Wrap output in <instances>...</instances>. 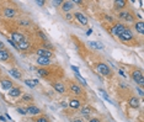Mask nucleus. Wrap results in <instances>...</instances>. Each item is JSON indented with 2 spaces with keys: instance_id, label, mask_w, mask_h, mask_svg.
<instances>
[{
  "instance_id": "nucleus-34",
  "label": "nucleus",
  "mask_w": 144,
  "mask_h": 122,
  "mask_svg": "<svg viewBox=\"0 0 144 122\" xmlns=\"http://www.w3.org/2000/svg\"><path fill=\"white\" fill-rule=\"evenodd\" d=\"M36 122H48V119L47 117H40V119H37Z\"/></svg>"
},
{
  "instance_id": "nucleus-24",
  "label": "nucleus",
  "mask_w": 144,
  "mask_h": 122,
  "mask_svg": "<svg viewBox=\"0 0 144 122\" xmlns=\"http://www.w3.org/2000/svg\"><path fill=\"white\" fill-rule=\"evenodd\" d=\"M25 84H26L27 86H30V88H35V86L38 84V80H37V79H33V80L26 79V80H25Z\"/></svg>"
},
{
  "instance_id": "nucleus-17",
  "label": "nucleus",
  "mask_w": 144,
  "mask_h": 122,
  "mask_svg": "<svg viewBox=\"0 0 144 122\" xmlns=\"http://www.w3.org/2000/svg\"><path fill=\"white\" fill-rule=\"evenodd\" d=\"M139 100H138L136 96H133V97H131L129 99V106L131 107H133V109H137V107H139Z\"/></svg>"
},
{
  "instance_id": "nucleus-8",
  "label": "nucleus",
  "mask_w": 144,
  "mask_h": 122,
  "mask_svg": "<svg viewBox=\"0 0 144 122\" xmlns=\"http://www.w3.org/2000/svg\"><path fill=\"white\" fill-rule=\"evenodd\" d=\"M74 17L78 20V21L81 24V25H87V19H86V16L84 14H81V12H75L74 14Z\"/></svg>"
},
{
  "instance_id": "nucleus-12",
  "label": "nucleus",
  "mask_w": 144,
  "mask_h": 122,
  "mask_svg": "<svg viewBox=\"0 0 144 122\" xmlns=\"http://www.w3.org/2000/svg\"><path fill=\"white\" fill-rule=\"evenodd\" d=\"M53 88H54V90H55L57 93H59V94H64L65 93V86H64L63 83H54Z\"/></svg>"
},
{
  "instance_id": "nucleus-32",
  "label": "nucleus",
  "mask_w": 144,
  "mask_h": 122,
  "mask_svg": "<svg viewBox=\"0 0 144 122\" xmlns=\"http://www.w3.org/2000/svg\"><path fill=\"white\" fill-rule=\"evenodd\" d=\"M22 100H24V101H32V96H30V95H25V96L22 97Z\"/></svg>"
},
{
  "instance_id": "nucleus-45",
  "label": "nucleus",
  "mask_w": 144,
  "mask_h": 122,
  "mask_svg": "<svg viewBox=\"0 0 144 122\" xmlns=\"http://www.w3.org/2000/svg\"><path fill=\"white\" fill-rule=\"evenodd\" d=\"M119 74H121V75H122V76H124V75H126V74L123 73V70H119Z\"/></svg>"
},
{
  "instance_id": "nucleus-22",
  "label": "nucleus",
  "mask_w": 144,
  "mask_h": 122,
  "mask_svg": "<svg viewBox=\"0 0 144 122\" xmlns=\"http://www.w3.org/2000/svg\"><path fill=\"white\" fill-rule=\"evenodd\" d=\"M9 74H10L11 76L16 78V79H21V73L18 72L17 69H10V70H9Z\"/></svg>"
},
{
  "instance_id": "nucleus-3",
  "label": "nucleus",
  "mask_w": 144,
  "mask_h": 122,
  "mask_svg": "<svg viewBox=\"0 0 144 122\" xmlns=\"http://www.w3.org/2000/svg\"><path fill=\"white\" fill-rule=\"evenodd\" d=\"M127 27L124 25H122V24H116V25H113V27H112L111 30V33L113 35V36H117L119 37L121 35H122V32L126 30Z\"/></svg>"
},
{
  "instance_id": "nucleus-44",
  "label": "nucleus",
  "mask_w": 144,
  "mask_h": 122,
  "mask_svg": "<svg viewBox=\"0 0 144 122\" xmlns=\"http://www.w3.org/2000/svg\"><path fill=\"white\" fill-rule=\"evenodd\" d=\"M0 49H4V44H3V42L0 41Z\"/></svg>"
},
{
  "instance_id": "nucleus-16",
  "label": "nucleus",
  "mask_w": 144,
  "mask_h": 122,
  "mask_svg": "<svg viewBox=\"0 0 144 122\" xmlns=\"http://www.w3.org/2000/svg\"><path fill=\"white\" fill-rule=\"evenodd\" d=\"M73 3L72 1H63V5H62V9H63V11L64 12H68L70 9H73Z\"/></svg>"
},
{
  "instance_id": "nucleus-46",
  "label": "nucleus",
  "mask_w": 144,
  "mask_h": 122,
  "mask_svg": "<svg viewBox=\"0 0 144 122\" xmlns=\"http://www.w3.org/2000/svg\"><path fill=\"white\" fill-rule=\"evenodd\" d=\"M74 122H83V121H81V120H75Z\"/></svg>"
},
{
  "instance_id": "nucleus-37",
  "label": "nucleus",
  "mask_w": 144,
  "mask_h": 122,
  "mask_svg": "<svg viewBox=\"0 0 144 122\" xmlns=\"http://www.w3.org/2000/svg\"><path fill=\"white\" fill-rule=\"evenodd\" d=\"M7 42L10 43V44H12V46L15 47V48H17V44H16V43H15V42H14V41H12V40H7Z\"/></svg>"
},
{
  "instance_id": "nucleus-15",
  "label": "nucleus",
  "mask_w": 144,
  "mask_h": 122,
  "mask_svg": "<svg viewBox=\"0 0 144 122\" xmlns=\"http://www.w3.org/2000/svg\"><path fill=\"white\" fill-rule=\"evenodd\" d=\"M20 94H21V89H20V88H12V89L9 90V95L12 97L20 96Z\"/></svg>"
},
{
  "instance_id": "nucleus-23",
  "label": "nucleus",
  "mask_w": 144,
  "mask_h": 122,
  "mask_svg": "<svg viewBox=\"0 0 144 122\" xmlns=\"http://www.w3.org/2000/svg\"><path fill=\"white\" fill-rule=\"evenodd\" d=\"M126 5H127V1H124V0L115 1V7L116 9H123V7H126Z\"/></svg>"
},
{
  "instance_id": "nucleus-43",
  "label": "nucleus",
  "mask_w": 144,
  "mask_h": 122,
  "mask_svg": "<svg viewBox=\"0 0 144 122\" xmlns=\"http://www.w3.org/2000/svg\"><path fill=\"white\" fill-rule=\"evenodd\" d=\"M65 17L68 19V20H70V19H72V14H67V16H65Z\"/></svg>"
},
{
  "instance_id": "nucleus-14",
  "label": "nucleus",
  "mask_w": 144,
  "mask_h": 122,
  "mask_svg": "<svg viewBox=\"0 0 144 122\" xmlns=\"http://www.w3.org/2000/svg\"><path fill=\"white\" fill-rule=\"evenodd\" d=\"M4 16H6V17H14L15 15H16V10L14 9H10V7H6V9H4Z\"/></svg>"
},
{
  "instance_id": "nucleus-6",
  "label": "nucleus",
  "mask_w": 144,
  "mask_h": 122,
  "mask_svg": "<svg viewBox=\"0 0 144 122\" xmlns=\"http://www.w3.org/2000/svg\"><path fill=\"white\" fill-rule=\"evenodd\" d=\"M11 40L14 41L16 44H18L20 42L25 41V35H22L20 32H12L11 33Z\"/></svg>"
},
{
  "instance_id": "nucleus-26",
  "label": "nucleus",
  "mask_w": 144,
  "mask_h": 122,
  "mask_svg": "<svg viewBox=\"0 0 144 122\" xmlns=\"http://www.w3.org/2000/svg\"><path fill=\"white\" fill-rule=\"evenodd\" d=\"M37 73H38L41 76H47L48 74H49V73H48V70H46V69H43V68L37 69Z\"/></svg>"
},
{
  "instance_id": "nucleus-27",
  "label": "nucleus",
  "mask_w": 144,
  "mask_h": 122,
  "mask_svg": "<svg viewBox=\"0 0 144 122\" xmlns=\"http://www.w3.org/2000/svg\"><path fill=\"white\" fill-rule=\"evenodd\" d=\"M76 78H78V79H79V80H80V82L83 83V85H87V83H86V80L84 79V78H83V76H81V75H80L79 73H76Z\"/></svg>"
},
{
  "instance_id": "nucleus-42",
  "label": "nucleus",
  "mask_w": 144,
  "mask_h": 122,
  "mask_svg": "<svg viewBox=\"0 0 144 122\" xmlns=\"http://www.w3.org/2000/svg\"><path fill=\"white\" fill-rule=\"evenodd\" d=\"M89 122H100V120H97V119H92V120H90Z\"/></svg>"
},
{
  "instance_id": "nucleus-9",
  "label": "nucleus",
  "mask_w": 144,
  "mask_h": 122,
  "mask_svg": "<svg viewBox=\"0 0 144 122\" xmlns=\"http://www.w3.org/2000/svg\"><path fill=\"white\" fill-rule=\"evenodd\" d=\"M70 91L73 94H76V95H81L83 94V90L76 83H70Z\"/></svg>"
},
{
  "instance_id": "nucleus-39",
  "label": "nucleus",
  "mask_w": 144,
  "mask_h": 122,
  "mask_svg": "<svg viewBox=\"0 0 144 122\" xmlns=\"http://www.w3.org/2000/svg\"><path fill=\"white\" fill-rule=\"evenodd\" d=\"M53 4L55 5V6H57V5H59V4H63V1H61V0H57V1H55V0H54Z\"/></svg>"
},
{
  "instance_id": "nucleus-2",
  "label": "nucleus",
  "mask_w": 144,
  "mask_h": 122,
  "mask_svg": "<svg viewBox=\"0 0 144 122\" xmlns=\"http://www.w3.org/2000/svg\"><path fill=\"white\" fill-rule=\"evenodd\" d=\"M97 72L104 76H110L111 75V69L106 63H99L97 64Z\"/></svg>"
},
{
  "instance_id": "nucleus-5",
  "label": "nucleus",
  "mask_w": 144,
  "mask_h": 122,
  "mask_svg": "<svg viewBox=\"0 0 144 122\" xmlns=\"http://www.w3.org/2000/svg\"><path fill=\"white\" fill-rule=\"evenodd\" d=\"M118 17L121 19V20H126V21H133L134 17L133 15H132V12L131 11H121L118 15Z\"/></svg>"
},
{
  "instance_id": "nucleus-13",
  "label": "nucleus",
  "mask_w": 144,
  "mask_h": 122,
  "mask_svg": "<svg viewBox=\"0 0 144 122\" xmlns=\"http://www.w3.org/2000/svg\"><path fill=\"white\" fill-rule=\"evenodd\" d=\"M37 64L42 65V67H47V65L50 64V59H49V58L38 57V58H37Z\"/></svg>"
},
{
  "instance_id": "nucleus-21",
  "label": "nucleus",
  "mask_w": 144,
  "mask_h": 122,
  "mask_svg": "<svg viewBox=\"0 0 144 122\" xmlns=\"http://www.w3.org/2000/svg\"><path fill=\"white\" fill-rule=\"evenodd\" d=\"M69 106L72 109H79L80 107V101L76 100V99H72V100L69 101Z\"/></svg>"
},
{
  "instance_id": "nucleus-11",
  "label": "nucleus",
  "mask_w": 144,
  "mask_h": 122,
  "mask_svg": "<svg viewBox=\"0 0 144 122\" xmlns=\"http://www.w3.org/2000/svg\"><path fill=\"white\" fill-rule=\"evenodd\" d=\"M0 84H1V88H3L4 90L12 89V82H11V80H9V79H1Z\"/></svg>"
},
{
  "instance_id": "nucleus-25",
  "label": "nucleus",
  "mask_w": 144,
  "mask_h": 122,
  "mask_svg": "<svg viewBox=\"0 0 144 122\" xmlns=\"http://www.w3.org/2000/svg\"><path fill=\"white\" fill-rule=\"evenodd\" d=\"M89 44H90L91 47H94V48H97V49H102L104 48V44L101 42H95V41H91V42H89Z\"/></svg>"
},
{
  "instance_id": "nucleus-33",
  "label": "nucleus",
  "mask_w": 144,
  "mask_h": 122,
  "mask_svg": "<svg viewBox=\"0 0 144 122\" xmlns=\"http://www.w3.org/2000/svg\"><path fill=\"white\" fill-rule=\"evenodd\" d=\"M17 112L18 114H21V115H26V110L22 107H17Z\"/></svg>"
},
{
  "instance_id": "nucleus-35",
  "label": "nucleus",
  "mask_w": 144,
  "mask_h": 122,
  "mask_svg": "<svg viewBox=\"0 0 144 122\" xmlns=\"http://www.w3.org/2000/svg\"><path fill=\"white\" fill-rule=\"evenodd\" d=\"M137 91H138V94H139V96H143V95H144L143 90H142V88H139V86L137 88Z\"/></svg>"
},
{
  "instance_id": "nucleus-41",
  "label": "nucleus",
  "mask_w": 144,
  "mask_h": 122,
  "mask_svg": "<svg viewBox=\"0 0 144 122\" xmlns=\"http://www.w3.org/2000/svg\"><path fill=\"white\" fill-rule=\"evenodd\" d=\"M72 69L74 70V72H76V73H79V69L76 68V67H72Z\"/></svg>"
},
{
  "instance_id": "nucleus-19",
  "label": "nucleus",
  "mask_w": 144,
  "mask_h": 122,
  "mask_svg": "<svg viewBox=\"0 0 144 122\" xmlns=\"http://www.w3.org/2000/svg\"><path fill=\"white\" fill-rule=\"evenodd\" d=\"M10 58V53L5 49H0V61H7Z\"/></svg>"
},
{
  "instance_id": "nucleus-7",
  "label": "nucleus",
  "mask_w": 144,
  "mask_h": 122,
  "mask_svg": "<svg viewBox=\"0 0 144 122\" xmlns=\"http://www.w3.org/2000/svg\"><path fill=\"white\" fill-rule=\"evenodd\" d=\"M25 110H26V115H38V114L41 112L40 109L36 107V106H33V105H30V106H27Z\"/></svg>"
},
{
  "instance_id": "nucleus-28",
  "label": "nucleus",
  "mask_w": 144,
  "mask_h": 122,
  "mask_svg": "<svg viewBox=\"0 0 144 122\" xmlns=\"http://www.w3.org/2000/svg\"><path fill=\"white\" fill-rule=\"evenodd\" d=\"M100 93H101V95H102V97H104V99H106V100H107V101H108V102H110V104H112V101H111V100H110V97H108V96H107V94L105 93L104 90H100Z\"/></svg>"
},
{
  "instance_id": "nucleus-1",
  "label": "nucleus",
  "mask_w": 144,
  "mask_h": 122,
  "mask_svg": "<svg viewBox=\"0 0 144 122\" xmlns=\"http://www.w3.org/2000/svg\"><path fill=\"white\" fill-rule=\"evenodd\" d=\"M132 79L136 82V84L139 85V88L144 85V78H143L142 70H134V72L132 73Z\"/></svg>"
},
{
  "instance_id": "nucleus-10",
  "label": "nucleus",
  "mask_w": 144,
  "mask_h": 122,
  "mask_svg": "<svg viewBox=\"0 0 144 122\" xmlns=\"http://www.w3.org/2000/svg\"><path fill=\"white\" fill-rule=\"evenodd\" d=\"M37 54H38V57H43V58H49L52 57V52L48 49H44V48H41V49L37 51Z\"/></svg>"
},
{
  "instance_id": "nucleus-38",
  "label": "nucleus",
  "mask_w": 144,
  "mask_h": 122,
  "mask_svg": "<svg viewBox=\"0 0 144 122\" xmlns=\"http://www.w3.org/2000/svg\"><path fill=\"white\" fill-rule=\"evenodd\" d=\"M43 46H44V49H46V48H47V47H48V48H50V49H52V48H53V47H52V46H50V44H49V43H47V42H46V43H44V44H43Z\"/></svg>"
},
{
  "instance_id": "nucleus-31",
  "label": "nucleus",
  "mask_w": 144,
  "mask_h": 122,
  "mask_svg": "<svg viewBox=\"0 0 144 122\" xmlns=\"http://www.w3.org/2000/svg\"><path fill=\"white\" fill-rule=\"evenodd\" d=\"M30 21H27V20H20V25L21 26H29Z\"/></svg>"
},
{
  "instance_id": "nucleus-18",
  "label": "nucleus",
  "mask_w": 144,
  "mask_h": 122,
  "mask_svg": "<svg viewBox=\"0 0 144 122\" xmlns=\"http://www.w3.org/2000/svg\"><path fill=\"white\" fill-rule=\"evenodd\" d=\"M136 31H137L139 35H144V24L142 21L139 22H136Z\"/></svg>"
},
{
  "instance_id": "nucleus-29",
  "label": "nucleus",
  "mask_w": 144,
  "mask_h": 122,
  "mask_svg": "<svg viewBox=\"0 0 144 122\" xmlns=\"http://www.w3.org/2000/svg\"><path fill=\"white\" fill-rule=\"evenodd\" d=\"M81 114H83L84 116H89V114H90V109H89V107H84L83 110H81Z\"/></svg>"
},
{
  "instance_id": "nucleus-30",
  "label": "nucleus",
  "mask_w": 144,
  "mask_h": 122,
  "mask_svg": "<svg viewBox=\"0 0 144 122\" xmlns=\"http://www.w3.org/2000/svg\"><path fill=\"white\" fill-rule=\"evenodd\" d=\"M37 35H38V36H40L43 41H47V37H46V35H44V33L42 32V31H38V32H37Z\"/></svg>"
},
{
  "instance_id": "nucleus-20",
  "label": "nucleus",
  "mask_w": 144,
  "mask_h": 122,
  "mask_svg": "<svg viewBox=\"0 0 144 122\" xmlns=\"http://www.w3.org/2000/svg\"><path fill=\"white\" fill-rule=\"evenodd\" d=\"M17 48L21 51H26L30 48V42H27V41H22V42H20L17 44Z\"/></svg>"
},
{
  "instance_id": "nucleus-4",
  "label": "nucleus",
  "mask_w": 144,
  "mask_h": 122,
  "mask_svg": "<svg viewBox=\"0 0 144 122\" xmlns=\"http://www.w3.org/2000/svg\"><path fill=\"white\" fill-rule=\"evenodd\" d=\"M132 38H133V33H132V31H131L129 29H126L122 32V35L119 36V40L122 41V42H128V41H131Z\"/></svg>"
},
{
  "instance_id": "nucleus-36",
  "label": "nucleus",
  "mask_w": 144,
  "mask_h": 122,
  "mask_svg": "<svg viewBox=\"0 0 144 122\" xmlns=\"http://www.w3.org/2000/svg\"><path fill=\"white\" fill-rule=\"evenodd\" d=\"M36 4H37V5H40V6H43V5H44V1H43V0H37Z\"/></svg>"
},
{
  "instance_id": "nucleus-40",
  "label": "nucleus",
  "mask_w": 144,
  "mask_h": 122,
  "mask_svg": "<svg viewBox=\"0 0 144 122\" xmlns=\"http://www.w3.org/2000/svg\"><path fill=\"white\" fill-rule=\"evenodd\" d=\"M62 106H63V107H68L69 105L67 104V102H64V101H63V102H62Z\"/></svg>"
}]
</instances>
